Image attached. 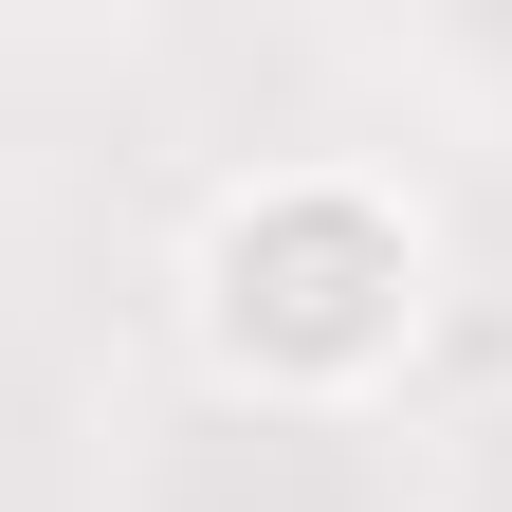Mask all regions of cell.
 I'll use <instances>...</instances> for the list:
<instances>
[{
  "label": "cell",
  "instance_id": "cell-1",
  "mask_svg": "<svg viewBox=\"0 0 512 512\" xmlns=\"http://www.w3.org/2000/svg\"><path fill=\"white\" fill-rule=\"evenodd\" d=\"M421 202L366 165H256L202 202L183 238V311L256 403H366L384 366L421 348Z\"/></svg>",
  "mask_w": 512,
  "mask_h": 512
}]
</instances>
